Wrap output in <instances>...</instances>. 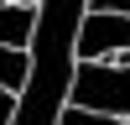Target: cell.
<instances>
[{"label":"cell","mask_w":130,"mask_h":125,"mask_svg":"<svg viewBox=\"0 0 130 125\" xmlns=\"http://www.w3.org/2000/svg\"><path fill=\"white\" fill-rule=\"evenodd\" d=\"M16 110H21V94L0 89V125H16Z\"/></svg>","instance_id":"5b68a950"},{"label":"cell","mask_w":130,"mask_h":125,"mask_svg":"<svg viewBox=\"0 0 130 125\" xmlns=\"http://www.w3.org/2000/svg\"><path fill=\"white\" fill-rule=\"evenodd\" d=\"M73 110H99L115 120H130V52H120L115 63H78Z\"/></svg>","instance_id":"6da1fadb"},{"label":"cell","mask_w":130,"mask_h":125,"mask_svg":"<svg viewBox=\"0 0 130 125\" xmlns=\"http://www.w3.org/2000/svg\"><path fill=\"white\" fill-rule=\"evenodd\" d=\"M31 37H37V10L5 0L0 5V47H31Z\"/></svg>","instance_id":"7a4b0ae2"},{"label":"cell","mask_w":130,"mask_h":125,"mask_svg":"<svg viewBox=\"0 0 130 125\" xmlns=\"http://www.w3.org/2000/svg\"><path fill=\"white\" fill-rule=\"evenodd\" d=\"M26 78H31V57H26V47H0V89L21 94V89H26Z\"/></svg>","instance_id":"3957f363"},{"label":"cell","mask_w":130,"mask_h":125,"mask_svg":"<svg viewBox=\"0 0 130 125\" xmlns=\"http://www.w3.org/2000/svg\"><path fill=\"white\" fill-rule=\"evenodd\" d=\"M94 16H130V0H89Z\"/></svg>","instance_id":"277c9868"},{"label":"cell","mask_w":130,"mask_h":125,"mask_svg":"<svg viewBox=\"0 0 130 125\" xmlns=\"http://www.w3.org/2000/svg\"><path fill=\"white\" fill-rule=\"evenodd\" d=\"M16 5H42V0H16Z\"/></svg>","instance_id":"8992f818"},{"label":"cell","mask_w":130,"mask_h":125,"mask_svg":"<svg viewBox=\"0 0 130 125\" xmlns=\"http://www.w3.org/2000/svg\"><path fill=\"white\" fill-rule=\"evenodd\" d=\"M0 5H5V0H0Z\"/></svg>","instance_id":"52a82bcc"}]
</instances>
